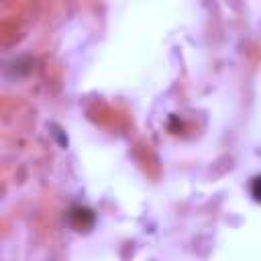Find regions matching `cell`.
Here are the masks:
<instances>
[{
    "label": "cell",
    "mask_w": 261,
    "mask_h": 261,
    "mask_svg": "<svg viewBox=\"0 0 261 261\" xmlns=\"http://www.w3.org/2000/svg\"><path fill=\"white\" fill-rule=\"evenodd\" d=\"M251 194H253L255 200L261 202V175H257V177L251 181Z\"/></svg>",
    "instance_id": "obj_1"
}]
</instances>
